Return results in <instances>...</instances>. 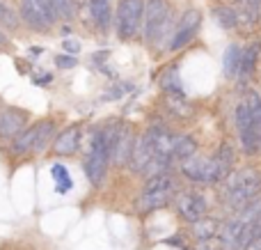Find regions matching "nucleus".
Masks as SVG:
<instances>
[{
  "label": "nucleus",
  "mask_w": 261,
  "mask_h": 250,
  "mask_svg": "<svg viewBox=\"0 0 261 250\" xmlns=\"http://www.w3.org/2000/svg\"><path fill=\"white\" fill-rule=\"evenodd\" d=\"M261 193V174L252 168L239 170L234 174H227L225 184V205L234 211H241L250 200H254Z\"/></svg>",
  "instance_id": "obj_1"
},
{
  "label": "nucleus",
  "mask_w": 261,
  "mask_h": 250,
  "mask_svg": "<svg viewBox=\"0 0 261 250\" xmlns=\"http://www.w3.org/2000/svg\"><path fill=\"white\" fill-rule=\"evenodd\" d=\"M142 23H144V39L149 44H161L165 37L172 32V9L167 0H147L142 12Z\"/></svg>",
  "instance_id": "obj_2"
},
{
  "label": "nucleus",
  "mask_w": 261,
  "mask_h": 250,
  "mask_svg": "<svg viewBox=\"0 0 261 250\" xmlns=\"http://www.w3.org/2000/svg\"><path fill=\"white\" fill-rule=\"evenodd\" d=\"M174 191H176V184H174V177H172L170 172L149 177L142 197H140V209L149 211V209H158V207L167 205L170 197L174 195Z\"/></svg>",
  "instance_id": "obj_3"
},
{
  "label": "nucleus",
  "mask_w": 261,
  "mask_h": 250,
  "mask_svg": "<svg viewBox=\"0 0 261 250\" xmlns=\"http://www.w3.org/2000/svg\"><path fill=\"white\" fill-rule=\"evenodd\" d=\"M108 163H110V156H108V149H106L103 138H101V129H99V131H94L90 154H87V159H85V174L94 186H99V184L106 179Z\"/></svg>",
  "instance_id": "obj_4"
},
{
  "label": "nucleus",
  "mask_w": 261,
  "mask_h": 250,
  "mask_svg": "<svg viewBox=\"0 0 261 250\" xmlns=\"http://www.w3.org/2000/svg\"><path fill=\"white\" fill-rule=\"evenodd\" d=\"M21 18L32 30L46 32L58 21L50 7V0H21Z\"/></svg>",
  "instance_id": "obj_5"
},
{
  "label": "nucleus",
  "mask_w": 261,
  "mask_h": 250,
  "mask_svg": "<svg viewBox=\"0 0 261 250\" xmlns=\"http://www.w3.org/2000/svg\"><path fill=\"white\" fill-rule=\"evenodd\" d=\"M144 0H122L117 7V35L122 39H133L142 26Z\"/></svg>",
  "instance_id": "obj_6"
},
{
  "label": "nucleus",
  "mask_w": 261,
  "mask_h": 250,
  "mask_svg": "<svg viewBox=\"0 0 261 250\" xmlns=\"http://www.w3.org/2000/svg\"><path fill=\"white\" fill-rule=\"evenodd\" d=\"M236 129H239V138H241V145H243L245 154L252 156L257 152H261V131L254 129L245 104H241L236 108Z\"/></svg>",
  "instance_id": "obj_7"
},
{
  "label": "nucleus",
  "mask_w": 261,
  "mask_h": 250,
  "mask_svg": "<svg viewBox=\"0 0 261 250\" xmlns=\"http://www.w3.org/2000/svg\"><path fill=\"white\" fill-rule=\"evenodd\" d=\"M199 23H202V16H199L197 9H188V12H186L184 16H181L179 26H176L174 35H172V39H170V48H172V51L184 48V46L188 44V41L193 39L195 35H197Z\"/></svg>",
  "instance_id": "obj_8"
},
{
  "label": "nucleus",
  "mask_w": 261,
  "mask_h": 250,
  "mask_svg": "<svg viewBox=\"0 0 261 250\" xmlns=\"http://www.w3.org/2000/svg\"><path fill=\"white\" fill-rule=\"evenodd\" d=\"M176 207H179V214L184 216L188 223H195V220H199L204 214H206V200H204V195L193 193V191L179 193Z\"/></svg>",
  "instance_id": "obj_9"
},
{
  "label": "nucleus",
  "mask_w": 261,
  "mask_h": 250,
  "mask_svg": "<svg viewBox=\"0 0 261 250\" xmlns=\"http://www.w3.org/2000/svg\"><path fill=\"white\" fill-rule=\"evenodd\" d=\"M28 115L18 108L0 110V138H14L25 129Z\"/></svg>",
  "instance_id": "obj_10"
},
{
  "label": "nucleus",
  "mask_w": 261,
  "mask_h": 250,
  "mask_svg": "<svg viewBox=\"0 0 261 250\" xmlns=\"http://www.w3.org/2000/svg\"><path fill=\"white\" fill-rule=\"evenodd\" d=\"M133 131H130V127H119V133L117 138H115V145H113V152H110V161L117 165H126L128 159H130V152H133Z\"/></svg>",
  "instance_id": "obj_11"
},
{
  "label": "nucleus",
  "mask_w": 261,
  "mask_h": 250,
  "mask_svg": "<svg viewBox=\"0 0 261 250\" xmlns=\"http://www.w3.org/2000/svg\"><path fill=\"white\" fill-rule=\"evenodd\" d=\"M153 156V140H151V131H147L142 138L133 142V152H130V159L128 163L133 165L135 172H142L147 168V163L151 161Z\"/></svg>",
  "instance_id": "obj_12"
},
{
  "label": "nucleus",
  "mask_w": 261,
  "mask_h": 250,
  "mask_svg": "<svg viewBox=\"0 0 261 250\" xmlns=\"http://www.w3.org/2000/svg\"><path fill=\"white\" fill-rule=\"evenodd\" d=\"M81 138H83V131L81 127H71L67 129L64 133H60L53 142V149L58 156H71L81 149Z\"/></svg>",
  "instance_id": "obj_13"
},
{
  "label": "nucleus",
  "mask_w": 261,
  "mask_h": 250,
  "mask_svg": "<svg viewBox=\"0 0 261 250\" xmlns=\"http://www.w3.org/2000/svg\"><path fill=\"white\" fill-rule=\"evenodd\" d=\"M220 230H222V223L218 218H206V216H202L199 220H195L193 223V232H195V237H197V241L218 237Z\"/></svg>",
  "instance_id": "obj_14"
},
{
  "label": "nucleus",
  "mask_w": 261,
  "mask_h": 250,
  "mask_svg": "<svg viewBox=\"0 0 261 250\" xmlns=\"http://www.w3.org/2000/svg\"><path fill=\"white\" fill-rule=\"evenodd\" d=\"M195 149H197V145H195V140L190 136H176L174 142H172V159L176 161H186L190 159V156H195Z\"/></svg>",
  "instance_id": "obj_15"
},
{
  "label": "nucleus",
  "mask_w": 261,
  "mask_h": 250,
  "mask_svg": "<svg viewBox=\"0 0 261 250\" xmlns=\"http://www.w3.org/2000/svg\"><path fill=\"white\" fill-rule=\"evenodd\" d=\"M55 133V122H50V119H46V122H39L35 127V145H32V152H44L46 145L50 142V138H53Z\"/></svg>",
  "instance_id": "obj_16"
},
{
  "label": "nucleus",
  "mask_w": 261,
  "mask_h": 250,
  "mask_svg": "<svg viewBox=\"0 0 261 250\" xmlns=\"http://www.w3.org/2000/svg\"><path fill=\"white\" fill-rule=\"evenodd\" d=\"M259 51H261V44H252L241 53V67H239V73L243 78L252 76L254 73V67H257V58H259Z\"/></svg>",
  "instance_id": "obj_17"
},
{
  "label": "nucleus",
  "mask_w": 261,
  "mask_h": 250,
  "mask_svg": "<svg viewBox=\"0 0 261 250\" xmlns=\"http://www.w3.org/2000/svg\"><path fill=\"white\" fill-rule=\"evenodd\" d=\"M241 67V48L236 44H229L225 51V58H222V69H225V76L234 78L239 73Z\"/></svg>",
  "instance_id": "obj_18"
},
{
  "label": "nucleus",
  "mask_w": 261,
  "mask_h": 250,
  "mask_svg": "<svg viewBox=\"0 0 261 250\" xmlns=\"http://www.w3.org/2000/svg\"><path fill=\"white\" fill-rule=\"evenodd\" d=\"M213 163H216V168H218V172H220V177L225 179L227 174H229L231 163H234V149H231L229 145H220L218 154L213 156Z\"/></svg>",
  "instance_id": "obj_19"
},
{
  "label": "nucleus",
  "mask_w": 261,
  "mask_h": 250,
  "mask_svg": "<svg viewBox=\"0 0 261 250\" xmlns=\"http://www.w3.org/2000/svg\"><path fill=\"white\" fill-rule=\"evenodd\" d=\"M204 165H206V159H197V156H190V159L184 161L181 170H184V174L190 179V182H199V184H202Z\"/></svg>",
  "instance_id": "obj_20"
},
{
  "label": "nucleus",
  "mask_w": 261,
  "mask_h": 250,
  "mask_svg": "<svg viewBox=\"0 0 261 250\" xmlns=\"http://www.w3.org/2000/svg\"><path fill=\"white\" fill-rule=\"evenodd\" d=\"M32 145H35V127L23 129L18 136H14L12 152L14 154H25V152H32Z\"/></svg>",
  "instance_id": "obj_21"
},
{
  "label": "nucleus",
  "mask_w": 261,
  "mask_h": 250,
  "mask_svg": "<svg viewBox=\"0 0 261 250\" xmlns=\"http://www.w3.org/2000/svg\"><path fill=\"white\" fill-rule=\"evenodd\" d=\"M90 12L94 16L96 26L101 30H106L110 23V7H108V0H90Z\"/></svg>",
  "instance_id": "obj_22"
},
{
  "label": "nucleus",
  "mask_w": 261,
  "mask_h": 250,
  "mask_svg": "<svg viewBox=\"0 0 261 250\" xmlns=\"http://www.w3.org/2000/svg\"><path fill=\"white\" fill-rule=\"evenodd\" d=\"M213 16H216V21L220 23L225 30L236 28V23H239V14H236L231 7H225V5H220V7L213 9Z\"/></svg>",
  "instance_id": "obj_23"
},
{
  "label": "nucleus",
  "mask_w": 261,
  "mask_h": 250,
  "mask_svg": "<svg viewBox=\"0 0 261 250\" xmlns=\"http://www.w3.org/2000/svg\"><path fill=\"white\" fill-rule=\"evenodd\" d=\"M245 108L250 113V119H252L254 129L261 131V96L257 92H248V101H245Z\"/></svg>",
  "instance_id": "obj_24"
},
{
  "label": "nucleus",
  "mask_w": 261,
  "mask_h": 250,
  "mask_svg": "<svg viewBox=\"0 0 261 250\" xmlns=\"http://www.w3.org/2000/svg\"><path fill=\"white\" fill-rule=\"evenodd\" d=\"M161 87L167 92V94L181 96V78H179V71H176V69H167L165 76L161 78Z\"/></svg>",
  "instance_id": "obj_25"
},
{
  "label": "nucleus",
  "mask_w": 261,
  "mask_h": 250,
  "mask_svg": "<svg viewBox=\"0 0 261 250\" xmlns=\"http://www.w3.org/2000/svg\"><path fill=\"white\" fill-rule=\"evenodd\" d=\"M50 7H53L55 18L69 21V18H73V14H76V0H50Z\"/></svg>",
  "instance_id": "obj_26"
},
{
  "label": "nucleus",
  "mask_w": 261,
  "mask_h": 250,
  "mask_svg": "<svg viewBox=\"0 0 261 250\" xmlns=\"http://www.w3.org/2000/svg\"><path fill=\"white\" fill-rule=\"evenodd\" d=\"M0 26L7 28V30H16L18 28V16L12 7H9L5 0H0Z\"/></svg>",
  "instance_id": "obj_27"
},
{
  "label": "nucleus",
  "mask_w": 261,
  "mask_h": 250,
  "mask_svg": "<svg viewBox=\"0 0 261 250\" xmlns=\"http://www.w3.org/2000/svg\"><path fill=\"white\" fill-rule=\"evenodd\" d=\"M53 177H55V182H58L60 193H67L69 188H71V177H69L67 168H62V165H53Z\"/></svg>",
  "instance_id": "obj_28"
},
{
  "label": "nucleus",
  "mask_w": 261,
  "mask_h": 250,
  "mask_svg": "<svg viewBox=\"0 0 261 250\" xmlns=\"http://www.w3.org/2000/svg\"><path fill=\"white\" fill-rule=\"evenodd\" d=\"M197 250H225V243L220 241V237H213V239H204V241H199Z\"/></svg>",
  "instance_id": "obj_29"
},
{
  "label": "nucleus",
  "mask_w": 261,
  "mask_h": 250,
  "mask_svg": "<svg viewBox=\"0 0 261 250\" xmlns=\"http://www.w3.org/2000/svg\"><path fill=\"white\" fill-rule=\"evenodd\" d=\"M55 64H58L60 69H71V67H76V58H69V55H58V58H55Z\"/></svg>",
  "instance_id": "obj_30"
},
{
  "label": "nucleus",
  "mask_w": 261,
  "mask_h": 250,
  "mask_svg": "<svg viewBox=\"0 0 261 250\" xmlns=\"http://www.w3.org/2000/svg\"><path fill=\"white\" fill-rule=\"evenodd\" d=\"M64 51H67V53H71V55H76L78 51H81V44H78V41H73V39H64Z\"/></svg>",
  "instance_id": "obj_31"
},
{
  "label": "nucleus",
  "mask_w": 261,
  "mask_h": 250,
  "mask_svg": "<svg viewBox=\"0 0 261 250\" xmlns=\"http://www.w3.org/2000/svg\"><path fill=\"white\" fill-rule=\"evenodd\" d=\"M7 41H9V39H7V35H5V32L0 30V46H5V44H7Z\"/></svg>",
  "instance_id": "obj_32"
},
{
  "label": "nucleus",
  "mask_w": 261,
  "mask_h": 250,
  "mask_svg": "<svg viewBox=\"0 0 261 250\" xmlns=\"http://www.w3.org/2000/svg\"><path fill=\"white\" fill-rule=\"evenodd\" d=\"M259 3H261V0H248L250 7H259Z\"/></svg>",
  "instance_id": "obj_33"
}]
</instances>
